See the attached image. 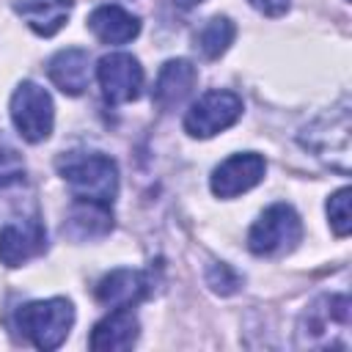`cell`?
Here are the masks:
<instances>
[{
	"mask_svg": "<svg viewBox=\"0 0 352 352\" xmlns=\"http://www.w3.org/2000/svg\"><path fill=\"white\" fill-rule=\"evenodd\" d=\"M198 82V69L184 60V58H173L168 60L160 74H157V82H154V104L160 110H173L179 107L195 88Z\"/></svg>",
	"mask_w": 352,
	"mask_h": 352,
	"instance_id": "13",
	"label": "cell"
},
{
	"mask_svg": "<svg viewBox=\"0 0 352 352\" xmlns=\"http://www.w3.org/2000/svg\"><path fill=\"white\" fill-rule=\"evenodd\" d=\"M47 74H50V80L63 94L80 96L88 88V80H91V58H88V50H82V47L60 50L58 55H52V60L47 66Z\"/></svg>",
	"mask_w": 352,
	"mask_h": 352,
	"instance_id": "14",
	"label": "cell"
},
{
	"mask_svg": "<svg viewBox=\"0 0 352 352\" xmlns=\"http://www.w3.org/2000/svg\"><path fill=\"white\" fill-rule=\"evenodd\" d=\"M302 146L311 148L316 157L330 162L336 170L349 173V99L344 96L338 107L322 113L305 132Z\"/></svg>",
	"mask_w": 352,
	"mask_h": 352,
	"instance_id": "5",
	"label": "cell"
},
{
	"mask_svg": "<svg viewBox=\"0 0 352 352\" xmlns=\"http://www.w3.org/2000/svg\"><path fill=\"white\" fill-rule=\"evenodd\" d=\"M58 173L80 201L113 204L118 192V168L107 154L99 151H69L58 157Z\"/></svg>",
	"mask_w": 352,
	"mask_h": 352,
	"instance_id": "1",
	"label": "cell"
},
{
	"mask_svg": "<svg viewBox=\"0 0 352 352\" xmlns=\"http://www.w3.org/2000/svg\"><path fill=\"white\" fill-rule=\"evenodd\" d=\"M11 121L28 143L47 140L50 132H52V124H55L52 96L30 80L19 82V88L11 96Z\"/></svg>",
	"mask_w": 352,
	"mask_h": 352,
	"instance_id": "6",
	"label": "cell"
},
{
	"mask_svg": "<svg viewBox=\"0 0 352 352\" xmlns=\"http://www.w3.org/2000/svg\"><path fill=\"white\" fill-rule=\"evenodd\" d=\"M352 302L346 294L316 297L297 322V344L311 349H344Z\"/></svg>",
	"mask_w": 352,
	"mask_h": 352,
	"instance_id": "2",
	"label": "cell"
},
{
	"mask_svg": "<svg viewBox=\"0 0 352 352\" xmlns=\"http://www.w3.org/2000/svg\"><path fill=\"white\" fill-rule=\"evenodd\" d=\"M327 217L330 226L336 231V236H346L352 228V217H349V187H341L338 192H333L327 198Z\"/></svg>",
	"mask_w": 352,
	"mask_h": 352,
	"instance_id": "20",
	"label": "cell"
},
{
	"mask_svg": "<svg viewBox=\"0 0 352 352\" xmlns=\"http://www.w3.org/2000/svg\"><path fill=\"white\" fill-rule=\"evenodd\" d=\"M236 28L228 16H212L201 25V30L195 33V50L206 58V60H217L234 41Z\"/></svg>",
	"mask_w": 352,
	"mask_h": 352,
	"instance_id": "18",
	"label": "cell"
},
{
	"mask_svg": "<svg viewBox=\"0 0 352 352\" xmlns=\"http://www.w3.org/2000/svg\"><path fill=\"white\" fill-rule=\"evenodd\" d=\"M96 77H99L104 102H110V104H124V102H132L140 96L143 69H140L138 58H132L126 52L104 55L96 66Z\"/></svg>",
	"mask_w": 352,
	"mask_h": 352,
	"instance_id": "8",
	"label": "cell"
},
{
	"mask_svg": "<svg viewBox=\"0 0 352 352\" xmlns=\"http://www.w3.org/2000/svg\"><path fill=\"white\" fill-rule=\"evenodd\" d=\"M264 170H267V162L261 154H256V151L231 154L226 162H220L212 170L209 187L217 198H236V195L253 190L264 179Z\"/></svg>",
	"mask_w": 352,
	"mask_h": 352,
	"instance_id": "9",
	"label": "cell"
},
{
	"mask_svg": "<svg viewBox=\"0 0 352 352\" xmlns=\"http://www.w3.org/2000/svg\"><path fill=\"white\" fill-rule=\"evenodd\" d=\"M47 250V231L36 217L16 220L0 228V261L6 267H19Z\"/></svg>",
	"mask_w": 352,
	"mask_h": 352,
	"instance_id": "10",
	"label": "cell"
},
{
	"mask_svg": "<svg viewBox=\"0 0 352 352\" xmlns=\"http://www.w3.org/2000/svg\"><path fill=\"white\" fill-rule=\"evenodd\" d=\"M138 330L140 322L129 308H113L102 322L94 324L88 346L96 352H121V349H132L138 341Z\"/></svg>",
	"mask_w": 352,
	"mask_h": 352,
	"instance_id": "12",
	"label": "cell"
},
{
	"mask_svg": "<svg viewBox=\"0 0 352 352\" xmlns=\"http://www.w3.org/2000/svg\"><path fill=\"white\" fill-rule=\"evenodd\" d=\"M16 330L36 346V349H58L72 324H74V308L66 297H50V300H36L28 305H19L14 314Z\"/></svg>",
	"mask_w": 352,
	"mask_h": 352,
	"instance_id": "3",
	"label": "cell"
},
{
	"mask_svg": "<svg viewBox=\"0 0 352 352\" xmlns=\"http://www.w3.org/2000/svg\"><path fill=\"white\" fill-rule=\"evenodd\" d=\"M22 179H25V162H22V157L11 146L0 143V190L16 184Z\"/></svg>",
	"mask_w": 352,
	"mask_h": 352,
	"instance_id": "21",
	"label": "cell"
},
{
	"mask_svg": "<svg viewBox=\"0 0 352 352\" xmlns=\"http://www.w3.org/2000/svg\"><path fill=\"white\" fill-rule=\"evenodd\" d=\"M256 11H261V14H267V16H280V14H286V8H289V0H248Z\"/></svg>",
	"mask_w": 352,
	"mask_h": 352,
	"instance_id": "22",
	"label": "cell"
},
{
	"mask_svg": "<svg viewBox=\"0 0 352 352\" xmlns=\"http://www.w3.org/2000/svg\"><path fill=\"white\" fill-rule=\"evenodd\" d=\"M242 280H245V278H242L231 264H226V261H212V264L206 267V286H209L212 292L223 294V297L239 292Z\"/></svg>",
	"mask_w": 352,
	"mask_h": 352,
	"instance_id": "19",
	"label": "cell"
},
{
	"mask_svg": "<svg viewBox=\"0 0 352 352\" xmlns=\"http://www.w3.org/2000/svg\"><path fill=\"white\" fill-rule=\"evenodd\" d=\"M148 294H151L148 272H138V270H113L96 286V300L110 308H132Z\"/></svg>",
	"mask_w": 352,
	"mask_h": 352,
	"instance_id": "11",
	"label": "cell"
},
{
	"mask_svg": "<svg viewBox=\"0 0 352 352\" xmlns=\"http://www.w3.org/2000/svg\"><path fill=\"white\" fill-rule=\"evenodd\" d=\"M72 6H74L72 0H16L14 11L30 25L33 33L55 36L66 25Z\"/></svg>",
	"mask_w": 352,
	"mask_h": 352,
	"instance_id": "17",
	"label": "cell"
},
{
	"mask_svg": "<svg viewBox=\"0 0 352 352\" xmlns=\"http://www.w3.org/2000/svg\"><path fill=\"white\" fill-rule=\"evenodd\" d=\"M176 6H182V8H192V6H198L201 0H173Z\"/></svg>",
	"mask_w": 352,
	"mask_h": 352,
	"instance_id": "23",
	"label": "cell"
},
{
	"mask_svg": "<svg viewBox=\"0 0 352 352\" xmlns=\"http://www.w3.org/2000/svg\"><path fill=\"white\" fill-rule=\"evenodd\" d=\"M113 228V214H110V204H99V201H80L74 198L66 223H63V234L82 242V239H99L104 234H110Z\"/></svg>",
	"mask_w": 352,
	"mask_h": 352,
	"instance_id": "15",
	"label": "cell"
},
{
	"mask_svg": "<svg viewBox=\"0 0 352 352\" xmlns=\"http://www.w3.org/2000/svg\"><path fill=\"white\" fill-rule=\"evenodd\" d=\"M242 116V99L234 91H206L184 116V129L192 138H212Z\"/></svg>",
	"mask_w": 352,
	"mask_h": 352,
	"instance_id": "7",
	"label": "cell"
},
{
	"mask_svg": "<svg viewBox=\"0 0 352 352\" xmlns=\"http://www.w3.org/2000/svg\"><path fill=\"white\" fill-rule=\"evenodd\" d=\"M88 28L102 44H126L140 33V19L121 6H99L88 16Z\"/></svg>",
	"mask_w": 352,
	"mask_h": 352,
	"instance_id": "16",
	"label": "cell"
},
{
	"mask_svg": "<svg viewBox=\"0 0 352 352\" xmlns=\"http://www.w3.org/2000/svg\"><path fill=\"white\" fill-rule=\"evenodd\" d=\"M302 239V223L297 217V212L289 204H272L267 206L258 220L250 226L248 231V248L253 256H283L289 250L297 248V242Z\"/></svg>",
	"mask_w": 352,
	"mask_h": 352,
	"instance_id": "4",
	"label": "cell"
}]
</instances>
